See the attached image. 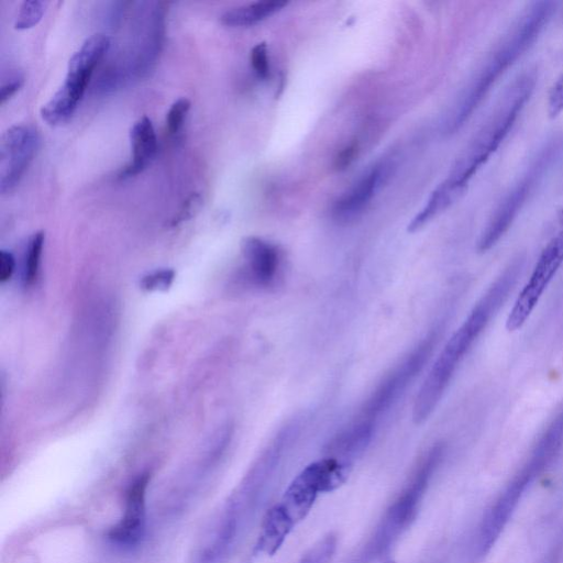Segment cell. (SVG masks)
Wrapping results in <instances>:
<instances>
[{"label": "cell", "mask_w": 563, "mask_h": 563, "mask_svg": "<svg viewBox=\"0 0 563 563\" xmlns=\"http://www.w3.org/2000/svg\"><path fill=\"white\" fill-rule=\"evenodd\" d=\"M523 264L521 256L509 263L449 339L415 399L412 419L416 423H422L432 413L457 366L514 289Z\"/></svg>", "instance_id": "obj_1"}, {"label": "cell", "mask_w": 563, "mask_h": 563, "mask_svg": "<svg viewBox=\"0 0 563 563\" xmlns=\"http://www.w3.org/2000/svg\"><path fill=\"white\" fill-rule=\"evenodd\" d=\"M294 427L289 426L276 434L203 530L196 549L206 562L217 563L234 543L244 520L258 504L290 444L295 435Z\"/></svg>", "instance_id": "obj_2"}, {"label": "cell", "mask_w": 563, "mask_h": 563, "mask_svg": "<svg viewBox=\"0 0 563 563\" xmlns=\"http://www.w3.org/2000/svg\"><path fill=\"white\" fill-rule=\"evenodd\" d=\"M556 5L543 0L525 9L448 113L443 123L445 134H453L464 125L497 79L533 45Z\"/></svg>", "instance_id": "obj_3"}, {"label": "cell", "mask_w": 563, "mask_h": 563, "mask_svg": "<svg viewBox=\"0 0 563 563\" xmlns=\"http://www.w3.org/2000/svg\"><path fill=\"white\" fill-rule=\"evenodd\" d=\"M352 468L338 460L324 456L302 468L264 515L254 551L274 555L294 528L312 509L319 494L333 492L343 485Z\"/></svg>", "instance_id": "obj_4"}, {"label": "cell", "mask_w": 563, "mask_h": 563, "mask_svg": "<svg viewBox=\"0 0 563 563\" xmlns=\"http://www.w3.org/2000/svg\"><path fill=\"white\" fill-rule=\"evenodd\" d=\"M536 82L534 71H526L515 79L486 122L456 158L446 179L440 184L455 200L462 196L471 178L503 143L530 99Z\"/></svg>", "instance_id": "obj_5"}, {"label": "cell", "mask_w": 563, "mask_h": 563, "mask_svg": "<svg viewBox=\"0 0 563 563\" xmlns=\"http://www.w3.org/2000/svg\"><path fill=\"white\" fill-rule=\"evenodd\" d=\"M444 452L440 443L430 448L417 462L400 492L384 511L366 541L350 563H373L386 554L411 526L419 511L430 479Z\"/></svg>", "instance_id": "obj_6"}, {"label": "cell", "mask_w": 563, "mask_h": 563, "mask_svg": "<svg viewBox=\"0 0 563 563\" xmlns=\"http://www.w3.org/2000/svg\"><path fill=\"white\" fill-rule=\"evenodd\" d=\"M562 444L563 406L543 431L526 464L483 516L474 543L475 556H483L492 549L527 487L552 462Z\"/></svg>", "instance_id": "obj_7"}, {"label": "cell", "mask_w": 563, "mask_h": 563, "mask_svg": "<svg viewBox=\"0 0 563 563\" xmlns=\"http://www.w3.org/2000/svg\"><path fill=\"white\" fill-rule=\"evenodd\" d=\"M563 153V135L550 137L536 153L525 173L496 208L483 230L477 250L485 253L495 246L511 227L526 201Z\"/></svg>", "instance_id": "obj_8"}, {"label": "cell", "mask_w": 563, "mask_h": 563, "mask_svg": "<svg viewBox=\"0 0 563 563\" xmlns=\"http://www.w3.org/2000/svg\"><path fill=\"white\" fill-rule=\"evenodd\" d=\"M110 47V38L97 33L84 41L71 55L64 84L41 108V118L48 125L66 123L75 113L97 64Z\"/></svg>", "instance_id": "obj_9"}, {"label": "cell", "mask_w": 563, "mask_h": 563, "mask_svg": "<svg viewBox=\"0 0 563 563\" xmlns=\"http://www.w3.org/2000/svg\"><path fill=\"white\" fill-rule=\"evenodd\" d=\"M438 334H428L407 356L397 365L373 391L356 422L375 429L376 421L404 394L409 384L421 372L432 353Z\"/></svg>", "instance_id": "obj_10"}, {"label": "cell", "mask_w": 563, "mask_h": 563, "mask_svg": "<svg viewBox=\"0 0 563 563\" xmlns=\"http://www.w3.org/2000/svg\"><path fill=\"white\" fill-rule=\"evenodd\" d=\"M562 263L563 233L559 232L543 249L529 280L515 300L506 320L508 331H516L525 324Z\"/></svg>", "instance_id": "obj_11"}, {"label": "cell", "mask_w": 563, "mask_h": 563, "mask_svg": "<svg viewBox=\"0 0 563 563\" xmlns=\"http://www.w3.org/2000/svg\"><path fill=\"white\" fill-rule=\"evenodd\" d=\"M38 144L37 132L24 124L10 126L0 141V190L5 195L20 183Z\"/></svg>", "instance_id": "obj_12"}, {"label": "cell", "mask_w": 563, "mask_h": 563, "mask_svg": "<svg viewBox=\"0 0 563 563\" xmlns=\"http://www.w3.org/2000/svg\"><path fill=\"white\" fill-rule=\"evenodd\" d=\"M151 474L144 472L130 484L125 493L122 517L107 532L112 543L122 548H134L141 543L146 531V490Z\"/></svg>", "instance_id": "obj_13"}, {"label": "cell", "mask_w": 563, "mask_h": 563, "mask_svg": "<svg viewBox=\"0 0 563 563\" xmlns=\"http://www.w3.org/2000/svg\"><path fill=\"white\" fill-rule=\"evenodd\" d=\"M249 282L260 288L275 287L283 277V255L261 238L247 236L241 244Z\"/></svg>", "instance_id": "obj_14"}, {"label": "cell", "mask_w": 563, "mask_h": 563, "mask_svg": "<svg viewBox=\"0 0 563 563\" xmlns=\"http://www.w3.org/2000/svg\"><path fill=\"white\" fill-rule=\"evenodd\" d=\"M389 165L379 163L362 175L334 203L333 217L347 222L355 219L371 202L388 176Z\"/></svg>", "instance_id": "obj_15"}, {"label": "cell", "mask_w": 563, "mask_h": 563, "mask_svg": "<svg viewBox=\"0 0 563 563\" xmlns=\"http://www.w3.org/2000/svg\"><path fill=\"white\" fill-rule=\"evenodd\" d=\"M131 161L119 173L125 179L143 172L157 153V137L154 125L146 115L140 118L130 130Z\"/></svg>", "instance_id": "obj_16"}, {"label": "cell", "mask_w": 563, "mask_h": 563, "mask_svg": "<svg viewBox=\"0 0 563 563\" xmlns=\"http://www.w3.org/2000/svg\"><path fill=\"white\" fill-rule=\"evenodd\" d=\"M287 5L286 1H257L225 11L221 23L231 27L254 25Z\"/></svg>", "instance_id": "obj_17"}, {"label": "cell", "mask_w": 563, "mask_h": 563, "mask_svg": "<svg viewBox=\"0 0 563 563\" xmlns=\"http://www.w3.org/2000/svg\"><path fill=\"white\" fill-rule=\"evenodd\" d=\"M338 548V536L328 532L316 541L296 563H331Z\"/></svg>", "instance_id": "obj_18"}, {"label": "cell", "mask_w": 563, "mask_h": 563, "mask_svg": "<svg viewBox=\"0 0 563 563\" xmlns=\"http://www.w3.org/2000/svg\"><path fill=\"white\" fill-rule=\"evenodd\" d=\"M43 243L44 233L42 231L34 233L29 240L25 251L23 272V280L24 284L27 286L33 285L34 282L36 280L41 262V254L43 250Z\"/></svg>", "instance_id": "obj_19"}, {"label": "cell", "mask_w": 563, "mask_h": 563, "mask_svg": "<svg viewBox=\"0 0 563 563\" xmlns=\"http://www.w3.org/2000/svg\"><path fill=\"white\" fill-rule=\"evenodd\" d=\"M45 4L40 0L23 1L18 12L14 29L27 30L35 26L44 14Z\"/></svg>", "instance_id": "obj_20"}, {"label": "cell", "mask_w": 563, "mask_h": 563, "mask_svg": "<svg viewBox=\"0 0 563 563\" xmlns=\"http://www.w3.org/2000/svg\"><path fill=\"white\" fill-rule=\"evenodd\" d=\"M189 109L190 101L185 97L173 102L166 114V126L170 134H175L180 130Z\"/></svg>", "instance_id": "obj_21"}, {"label": "cell", "mask_w": 563, "mask_h": 563, "mask_svg": "<svg viewBox=\"0 0 563 563\" xmlns=\"http://www.w3.org/2000/svg\"><path fill=\"white\" fill-rule=\"evenodd\" d=\"M251 65L258 78L266 79L269 76V59L265 43H258L252 48Z\"/></svg>", "instance_id": "obj_22"}, {"label": "cell", "mask_w": 563, "mask_h": 563, "mask_svg": "<svg viewBox=\"0 0 563 563\" xmlns=\"http://www.w3.org/2000/svg\"><path fill=\"white\" fill-rule=\"evenodd\" d=\"M173 269H159L143 277L141 285L147 290H165L174 279Z\"/></svg>", "instance_id": "obj_23"}, {"label": "cell", "mask_w": 563, "mask_h": 563, "mask_svg": "<svg viewBox=\"0 0 563 563\" xmlns=\"http://www.w3.org/2000/svg\"><path fill=\"white\" fill-rule=\"evenodd\" d=\"M547 110L550 118H556L563 112V73L549 91Z\"/></svg>", "instance_id": "obj_24"}, {"label": "cell", "mask_w": 563, "mask_h": 563, "mask_svg": "<svg viewBox=\"0 0 563 563\" xmlns=\"http://www.w3.org/2000/svg\"><path fill=\"white\" fill-rule=\"evenodd\" d=\"M202 205V198L199 192L191 194L183 203L178 214L174 218L173 224L191 218Z\"/></svg>", "instance_id": "obj_25"}, {"label": "cell", "mask_w": 563, "mask_h": 563, "mask_svg": "<svg viewBox=\"0 0 563 563\" xmlns=\"http://www.w3.org/2000/svg\"><path fill=\"white\" fill-rule=\"evenodd\" d=\"M15 260L8 251H0V280L2 283L9 280L14 272Z\"/></svg>", "instance_id": "obj_26"}, {"label": "cell", "mask_w": 563, "mask_h": 563, "mask_svg": "<svg viewBox=\"0 0 563 563\" xmlns=\"http://www.w3.org/2000/svg\"><path fill=\"white\" fill-rule=\"evenodd\" d=\"M22 77H14L12 80L3 84L0 89V104L7 102L22 86Z\"/></svg>", "instance_id": "obj_27"}, {"label": "cell", "mask_w": 563, "mask_h": 563, "mask_svg": "<svg viewBox=\"0 0 563 563\" xmlns=\"http://www.w3.org/2000/svg\"><path fill=\"white\" fill-rule=\"evenodd\" d=\"M355 153H356L355 144H352V145L347 146L346 148H344L336 158V167L344 168L345 166H347L353 161Z\"/></svg>", "instance_id": "obj_28"}, {"label": "cell", "mask_w": 563, "mask_h": 563, "mask_svg": "<svg viewBox=\"0 0 563 563\" xmlns=\"http://www.w3.org/2000/svg\"><path fill=\"white\" fill-rule=\"evenodd\" d=\"M559 223H560V227H561V231L563 233V209L562 211L560 212V216H559Z\"/></svg>", "instance_id": "obj_29"}, {"label": "cell", "mask_w": 563, "mask_h": 563, "mask_svg": "<svg viewBox=\"0 0 563 563\" xmlns=\"http://www.w3.org/2000/svg\"><path fill=\"white\" fill-rule=\"evenodd\" d=\"M384 563H395V562L389 560V561H386V562H384Z\"/></svg>", "instance_id": "obj_30"}]
</instances>
